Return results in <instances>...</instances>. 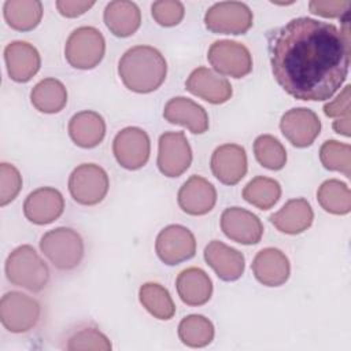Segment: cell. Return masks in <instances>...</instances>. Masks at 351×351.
<instances>
[{
    "instance_id": "3",
    "label": "cell",
    "mask_w": 351,
    "mask_h": 351,
    "mask_svg": "<svg viewBox=\"0 0 351 351\" xmlns=\"http://www.w3.org/2000/svg\"><path fill=\"white\" fill-rule=\"evenodd\" d=\"M5 277L16 287L33 293L41 292L49 281V267L38 252L29 244L16 247L5 261Z\"/></svg>"
},
{
    "instance_id": "14",
    "label": "cell",
    "mask_w": 351,
    "mask_h": 351,
    "mask_svg": "<svg viewBox=\"0 0 351 351\" xmlns=\"http://www.w3.org/2000/svg\"><path fill=\"white\" fill-rule=\"evenodd\" d=\"M221 229L228 239L244 245L258 244L263 236L259 217L236 206L225 208L221 214Z\"/></svg>"
},
{
    "instance_id": "6",
    "label": "cell",
    "mask_w": 351,
    "mask_h": 351,
    "mask_svg": "<svg viewBox=\"0 0 351 351\" xmlns=\"http://www.w3.org/2000/svg\"><path fill=\"white\" fill-rule=\"evenodd\" d=\"M108 188V174L96 163H81L69 177V192L82 206L99 204L106 197Z\"/></svg>"
},
{
    "instance_id": "9",
    "label": "cell",
    "mask_w": 351,
    "mask_h": 351,
    "mask_svg": "<svg viewBox=\"0 0 351 351\" xmlns=\"http://www.w3.org/2000/svg\"><path fill=\"white\" fill-rule=\"evenodd\" d=\"M208 63L215 71L233 78H243L252 71L250 49L233 40L214 41L207 52Z\"/></svg>"
},
{
    "instance_id": "30",
    "label": "cell",
    "mask_w": 351,
    "mask_h": 351,
    "mask_svg": "<svg viewBox=\"0 0 351 351\" xmlns=\"http://www.w3.org/2000/svg\"><path fill=\"white\" fill-rule=\"evenodd\" d=\"M317 200L326 213L335 215H346L351 211L350 188L337 178H329L319 185Z\"/></svg>"
},
{
    "instance_id": "21",
    "label": "cell",
    "mask_w": 351,
    "mask_h": 351,
    "mask_svg": "<svg viewBox=\"0 0 351 351\" xmlns=\"http://www.w3.org/2000/svg\"><path fill=\"white\" fill-rule=\"evenodd\" d=\"M255 278L266 287H280L285 284L291 274L288 256L278 248H262L251 265Z\"/></svg>"
},
{
    "instance_id": "11",
    "label": "cell",
    "mask_w": 351,
    "mask_h": 351,
    "mask_svg": "<svg viewBox=\"0 0 351 351\" xmlns=\"http://www.w3.org/2000/svg\"><path fill=\"white\" fill-rule=\"evenodd\" d=\"M192 163V148L184 132H165L158 141L156 165L170 178L184 174Z\"/></svg>"
},
{
    "instance_id": "27",
    "label": "cell",
    "mask_w": 351,
    "mask_h": 351,
    "mask_svg": "<svg viewBox=\"0 0 351 351\" xmlns=\"http://www.w3.org/2000/svg\"><path fill=\"white\" fill-rule=\"evenodd\" d=\"M30 101L40 112L56 114L67 104V89L62 81L48 77L33 86Z\"/></svg>"
},
{
    "instance_id": "8",
    "label": "cell",
    "mask_w": 351,
    "mask_h": 351,
    "mask_svg": "<svg viewBox=\"0 0 351 351\" xmlns=\"http://www.w3.org/2000/svg\"><path fill=\"white\" fill-rule=\"evenodd\" d=\"M206 27L215 34H244L254 25L251 8L241 1H219L204 14Z\"/></svg>"
},
{
    "instance_id": "33",
    "label": "cell",
    "mask_w": 351,
    "mask_h": 351,
    "mask_svg": "<svg viewBox=\"0 0 351 351\" xmlns=\"http://www.w3.org/2000/svg\"><path fill=\"white\" fill-rule=\"evenodd\" d=\"M254 155L258 163L269 170H281L287 163V149L271 134H261L254 141Z\"/></svg>"
},
{
    "instance_id": "34",
    "label": "cell",
    "mask_w": 351,
    "mask_h": 351,
    "mask_svg": "<svg viewBox=\"0 0 351 351\" xmlns=\"http://www.w3.org/2000/svg\"><path fill=\"white\" fill-rule=\"evenodd\" d=\"M319 160L326 170L340 171L351 177V147L337 140H326L319 148Z\"/></svg>"
},
{
    "instance_id": "12",
    "label": "cell",
    "mask_w": 351,
    "mask_h": 351,
    "mask_svg": "<svg viewBox=\"0 0 351 351\" xmlns=\"http://www.w3.org/2000/svg\"><path fill=\"white\" fill-rule=\"evenodd\" d=\"M155 251L158 258L169 266H176L195 256L196 239L182 225H167L156 236Z\"/></svg>"
},
{
    "instance_id": "28",
    "label": "cell",
    "mask_w": 351,
    "mask_h": 351,
    "mask_svg": "<svg viewBox=\"0 0 351 351\" xmlns=\"http://www.w3.org/2000/svg\"><path fill=\"white\" fill-rule=\"evenodd\" d=\"M7 25L18 32H29L38 26L43 18L40 0H7L3 5Z\"/></svg>"
},
{
    "instance_id": "17",
    "label": "cell",
    "mask_w": 351,
    "mask_h": 351,
    "mask_svg": "<svg viewBox=\"0 0 351 351\" xmlns=\"http://www.w3.org/2000/svg\"><path fill=\"white\" fill-rule=\"evenodd\" d=\"M185 89L211 104H223L233 95L229 80L204 66L195 69L189 74L185 81Z\"/></svg>"
},
{
    "instance_id": "36",
    "label": "cell",
    "mask_w": 351,
    "mask_h": 351,
    "mask_svg": "<svg viewBox=\"0 0 351 351\" xmlns=\"http://www.w3.org/2000/svg\"><path fill=\"white\" fill-rule=\"evenodd\" d=\"M151 14L158 25L171 27L184 19L185 8L178 0H158L152 3Z\"/></svg>"
},
{
    "instance_id": "23",
    "label": "cell",
    "mask_w": 351,
    "mask_h": 351,
    "mask_svg": "<svg viewBox=\"0 0 351 351\" xmlns=\"http://www.w3.org/2000/svg\"><path fill=\"white\" fill-rule=\"evenodd\" d=\"M277 230L285 234H299L307 230L314 221V211L304 197L288 200L277 213L269 217Z\"/></svg>"
},
{
    "instance_id": "10",
    "label": "cell",
    "mask_w": 351,
    "mask_h": 351,
    "mask_svg": "<svg viewBox=\"0 0 351 351\" xmlns=\"http://www.w3.org/2000/svg\"><path fill=\"white\" fill-rule=\"evenodd\" d=\"M112 152L117 162L128 170H138L147 165L151 154V141L147 132L137 126L121 129L112 140Z\"/></svg>"
},
{
    "instance_id": "35",
    "label": "cell",
    "mask_w": 351,
    "mask_h": 351,
    "mask_svg": "<svg viewBox=\"0 0 351 351\" xmlns=\"http://www.w3.org/2000/svg\"><path fill=\"white\" fill-rule=\"evenodd\" d=\"M112 348L110 339L97 328L86 326L75 330L69 339L66 344V350L77 351V350H99V351H110Z\"/></svg>"
},
{
    "instance_id": "2",
    "label": "cell",
    "mask_w": 351,
    "mask_h": 351,
    "mask_svg": "<svg viewBox=\"0 0 351 351\" xmlns=\"http://www.w3.org/2000/svg\"><path fill=\"white\" fill-rule=\"evenodd\" d=\"M118 74L129 90L151 93L165 82L167 63L159 49L151 45H136L121 56Z\"/></svg>"
},
{
    "instance_id": "38",
    "label": "cell",
    "mask_w": 351,
    "mask_h": 351,
    "mask_svg": "<svg viewBox=\"0 0 351 351\" xmlns=\"http://www.w3.org/2000/svg\"><path fill=\"white\" fill-rule=\"evenodd\" d=\"M350 7V0H311L308 3L310 12L324 18H343Z\"/></svg>"
},
{
    "instance_id": "18",
    "label": "cell",
    "mask_w": 351,
    "mask_h": 351,
    "mask_svg": "<svg viewBox=\"0 0 351 351\" xmlns=\"http://www.w3.org/2000/svg\"><path fill=\"white\" fill-rule=\"evenodd\" d=\"M177 202L184 213L189 215H204L217 203V189L207 178L195 174L178 189Z\"/></svg>"
},
{
    "instance_id": "20",
    "label": "cell",
    "mask_w": 351,
    "mask_h": 351,
    "mask_svg": "<svg viewBox=\"0 0 351 351\" xmlns=\"http://www.w3.org/2000/svg\"><path fill=\"white\" fill-rule=\"evenodd\" d=\"M203 255L206 263L222 281H236L244 273L245 259L243 252L219 240H211Z\"/></svg>"
},
{
    "instance_id": "37",
    "label": "cell",
    "mask_w": 351,
    "mask_h": 351,
    "mask_svg": "<svg viewBox=\"0 0 351 351\" xmlns=\"http://www.w3.org/2000/svg\"><path fill=\"white\" fill-rule=\"evenodd\" d=\"M22 189V176L19 170L11 165L3 162L0 165V206L11 203Z\"/></svg>"
},
{
    "instance_id": "40",
    "label": "cell",
    "mask_w": 351,
    "mask_h": 351,
    "mask_svg": "<svg viewBox=\"0 0 351 351\" xmlns=\"http://www.w3.org/2000/svg\"><path fill=\"white\" fill-rule=\"evenodd\" d=\"M93 5H95V1H86V0H58L56 1V8L59 14L66 18H77L85 14Z\"/></svg>"
},
{
    "instance_id": "7",
    "label": "cell",
    "mask_w": 351,
    "mask_h": 351,
    "mask_svg": "<svg viewBox=\"0 0 351 351\" xmlns=\"http://www.w3.org/2000/svg\"><path fill=\"white\" fill-rule=\"evenodd\" d=\"M40 303L19 291H11L1 296L0 321L11 333H26L40 321Z\"/></svg>"
},
{
    "instance_id": "31",
    "label": "cell",
    "mask_w": 351,
    "mask_h": 351,
    "mask_svg": "<svg viewBox=\"0 0 351 351\" xmlns=\"http://www.w3.org/2000/svg\"><path fill=\"white\" fill-rule=\"evenodd\" d=\"M214 325L202 314H189L178 324V337L182 344L192 348H202L214 340Z\"/></svg>"
},
{
    "instance_id": "25",
    "label": "cell",
    "mask_w": 351,
    "mask_h": 351,
    "mask_svg": "<svg viewBox=\"0 0 351 351\" xmlns=\"http://www.w3.org/2000/svg\"><path fill=\"white\" fill-rule=\"evenodd\" d=\"M180 299L188 306H203L213 295V281L200 267L184 269L176 278Z\"/></svg>"
},
{
    "instance_id": "26",
    "label": "cell",
    "mask_w": 351,
    "mask_h": 351,
    "mask_svg": "<svg viewBox=\"0 0 351 351\" xmlns=\"http://www.w3.org/2000/svg\"><path fill=\"white\" fill-rule=\"evenodd\" d=\"M107 29L117 37L134 34L141 25V11L138 5L129 0L110 1L103 12Z\"/></svg>"
},
{
    "instance_id": "29",
    "label": "cell",
    "mask_w": 351,
    "mask_h": 351,
    "mask_svg": "<svg viewBox=\"0 0 351 351\" xmlns=\"http://www.w3.org/2000/svg\"><path fill=\"white\" fill-rule=\"evenodd\" d=\"M138 300L158 319L169 321L176 314V304L170 292L158 282H144L138 289Z\"/></svg>"
},
{
    "instance_id": "19",
    "label": "cell",
    "mask_w": 351,
    "mask_h": 351,
    "mask_svg": "<svg viewBox=\"0 0 351 351\" xmlns=\"http://www.w3.org/2000/svg\"><path fill=\"white\" fill-rule=\"evenodd\" d=\"M4 60L10 78L21 84L30 81L41 66L40 52L27 41H11L7 44Z\"/></svg>"
},
{
    "instance_id": "16",
    "label": "cell",
    "mask_w": 351,
    "mask_h": 351,
    "mask_svg": "<svg viewBox=\"0 0 351 351\" xmlns=\"http://www.w3.org/2000/svg\"><path fill=\"white\" fill-rule=\"evenodd\" d=\"M64 211V199L60 191L52 186H41L30 192L23 202L25 217L36 225H48L56 221Z\"/></svg>"
},
{
    "instance_id": "13",
    "label": "cell",
    "mask_w": 351,
    "mask_h": 351,
    "mask_svg": "<svg viewBox=\"0 0 351 351\" xmlns=\"http://www.w3.org/2000/svg\"><path fill=\"white\" fill-rule=\"evenodd\" d=\"M280 130L293 147L306 148L319 136L321 121L313 110L296 107L282 114L280 119Z\"/></svg>"
},
{
    "instance_id": "15",
    "label": "cell",
    "mask_w": 351,
    "mask_h": 351,
    "mask_svg": "<svg viewBox=\"0 0 351 351\" xmlns=\"http://www.w3.org/2000/svg\"><path fill=\"white\" fill-rule=\"evenodd\" d=\"M210 167L219 182L236 185L244 178L248 169L244 147L233 143L217 147L211 155Z\"/></svg>"
},
{
    "instance_id": "5",
    "label": "cell",
    "mask_w": 351,
    "mask_h": 351,
    "mask_svg": "<svg viewBox=\"0 0 351 351\" xmlns=\"http://www.w3.org/2000/svg\"><path fill=\"white\" fill-rule=\"evenodd\" d=\"M106 52V40L101 32L93 26L74 29L64 45L67 63L78 70L95 69Z\"/></svg>"
},
{
    "instance_id": "32",
    "label": "cell",
    "mask_w": 351,
    "mask_h": 351,
    "mask_svg": "<svg viewBox=\"0 0 351 351\" xmlns=\"http://www.w3.org/2000/svg\"><path fill=\"white\" fill-rule=\"evenodd\" d=\"M243 197L259 210H269L280 200L281 185L274 178L256 176L244 186Z\"/></svg>"
},
{
    "instance_id": "22",
    "label": "cell",
    "mask_w": 351,
    "mask_h": 351,
    "mask_svg": "<svg viewBox=\"0 0 351 351\" xmlns=\"http://www.w3.org/2000/svg\"><path fill=\"white\" fill-rule=\"evenodd\" d=\"M163 118L173 125L186 128L193 134L208 130V114L204 107L184 96H176L165 104Z\"/></svg>"
},
{
    "instance_id": "41",
    "label": "cell",
    "mask_w": 351,
    "mask_h": 351,
    "mask_svg": "<svg viewBox=\"0 0 351 351\" xmlns=\"http://www.w3.org/2000/svg\"><path fill=\"white\" fill-rule=\"evenodd\" d=\"M350 119L351 118H339V119H336L332 125L333 130L339 134L350 137Z\"/></svg>"
},
{
    "instance_id": "24",
    "label": "cell",
    "mask_w": 351,
    "mask_h": 351,
    "mask_svg": "<svg viewBox=\"0 0 351 351\" xmlns=\"http://www.w3.org/2000/svg\"><path fill=\"white\" fill-rule=\"evenodd\" d=\"M69 136L81 148H95L106 136V121L96 111H80L69 121Z\"/></svg>"
},
{
    "instance_id": "1",
    "label": "cell",
    "mask_w": 351,
    "mask_h": 351,
    "mask_svg": "<svg viewBox=\"0 0 351 351\" xmlns=\"http://www.w3.org/2000/svg\"><path fill=\"white\" fill-rule=\"evenodd\" d=\"M313 18H293L267 36L271 71L278 85L304 101L330 99L350 67V29Z\"/></svg>"
},
{
    "instance_id": "4",
    "label": "cell",
    "mask_w": 351,
    "mask_h": 351,
    "mask_svg": "<svg viewBox=\"0 0 351 351\" xmlns=\"http://www.w3.org/2000/svg\"><path fill=\"white\" fill-rule=\"evenodd\" d=\"M40 250L59 270L75 269L85 252L81 234L73 228L59 226L45 232L40 239Z\"/></svg>"
},
{
    "instance_id": "39",
    "label": "cell",
    "mask_w": 351,
    "mask_h": 351,
    "mask_svg": "<svg viewBox=\"0 0 351 351\" xmlns=\"http://www.w3.org/2000/svg\"><path fill=\"white\" fill-rule=\"evenodd\" d=\"M350 99H351V86L346 85L344 89L337 95L336 99L328 101L324 106V114L329 118H351L350 114Z\"/></svg>"
}]
</instances>
